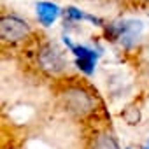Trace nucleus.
Returning a JSON list of instances; mask_svg holds the SVG:
<instances>
[{
    "instance_id": "0eeeda50",
    "label": "nucleus",
    "mask_w": 149,
    "mask_h": 149,
    "mask_svg": "<svg viewBox=\"0 0 149 149\" xmlns=\"http://www.w3.org/2000/svg\"><path fill=\"white\" fill-rule=\"evenodd\" d=\"M88 149H121L118 137L111 130H98L91 135Z\"/></svg>"
},
{
    "instance_id": "f257e3e1",
    "label": "nucleus",
    "mask_w": 149,
    "mask_h": 149,
    "mask_svg": "<svg viewBox=\"0 0 149 149\" xmlns=\"http://www.w3.org/2000/svg\"><path fill=\"white\" fill-rule=\"evenodd\" d=\"M61 102L63 107L77 118H88L97 111L98 100L95 93H91L83 84H68L61 91Z\"/></svg>"
},
{
    "instance_id": "7ed1b4c3",
    "label": "nucleus",
    "mask_w": 149,
    "mask_h": 149,
    "mask_svg": "<svg viewBox=\"0 0 149 149\" xmlns=\"http://www.w3.org/2000/svg\"><path fill=\"white\" fill-rule=\"evenodd\" d=\"M63 44L68 49V53L74 56V63H76L77 70L84 76H93L98 60H100V51L95 49L90 44H83V42H74L70 37L63 35Z\"/></svg>"
},
{
    "instance_id": "423d86ee",
    "label": "nucleus",
    "mask_w": 149,
    "mask_h": 149,
    "mask_svg": "<svg viewBox=\"0 0 149 149\" xmlns=\"http://www.w3.org/2000/svg\"><path fill=\"white\" fill-rule=\"evenodd\" d=\"M35 14H37V21L42 26H53L60 16H63V9L49 0H40L35 4Z\"/></svg>"
},
{
    "instance_id": "6e6552de",
    "label": "nucleus",
    "mask_w": 149,
    "mask_h": 149,
    "mask_svg": "<svg viewBox=\"0 0 149 149\" xmlns=\"http://www.w3.org/2000/svg\"><path fill=\"white\" fill-rule=\"evenodd\" d=\"M63 18H65V23H84V21H88V23H93V25L102 26V28L105 26V21L102 18L88 14L86 11H81V9L72 7V6L63 9Z\"/></svg>"
},
{
    "instance_id": "20e7f679",
    "label": "nucleus",
    "mask_w": 149,
    "mask_h": 149,
    "mask_svg": "<svg viewBox=\"0 0 149 149\" xmlns=\"http://www.w3.org/2000/svg\"><path fill=\"white\" fill-rule=\"evenodd\" d=\"M144 30L142 21L137 19H123V21H112L104 26V35L111 42H119L125 47H130L137 42Z\"/></svg>"
},
{
    "instance_id": "9b49d317",
    "label": "nucleus",
    "mask_w": 149,
    "mask_h": 149,
    "mask_svg": "<svg viewBox=\"0 0 149 149\" xmlns=\"http://www.w3.org/2000/svg\"><path fill=\"white\" fill-rule=\"evenodd\" d=\"M126 149H132V147H126Z\"/></svg>"
},
{
    "instance_id": "39448f33",
    "label": "nucleus",
    "mask_w": 149,
    "mask_h": 149,
    "mask_svg": "<svg viewBox=\"0 0 149 149\" xmlns=\"http://www.w3.org/2000/svg\"><path fill=\"white\" fill-rule=\"evenodd\" d=\"M32 35L30 23L18 14H4L0 18V37L4 44H19Z\"/></svg>"
},
{
    "instance_id": "f03ea898",
    "label": "nucleus",
    "mask_w": 149,
    "mask_h": 149,
    "mask_svg": "<svg viewBox=\"0 0 149 149\" xmlns=\"http://www.w3.org/2000/svg\"><path fill=\"white\" fill-rule=\"evenodd\" d=\"M37 65L47 76H61L68 67L65 51L56 42H42L37 49Z\"/></svg>"
},
{
    "instance_id": "1a4fd4ad",
    "label": "nucleus",
    "mask_w": 149,
    "mask_h": 149,
    "mask_svg": "<svg viewBox=\"0 0 149 149\" xmlns=\"http://www.w3.org/2000/svg\"><path fill=\"white\" fill-rule=\"evenodd\" d=\"M139 4H146V6H149V0H137Z\"/></svg>"
},
{
    "instance_id": "9d476101",
    "label": "nucleus",
    "mask_w": 149,
    "mask_h": 149,
    "mask_svg": "<svg viewBox=\"0 0 149 149\" xmlns=\"http://www.w3.org/2000/svg\"><path fill=\"white\" fill-rule=\"evenodd\" d=\"M142 149H149V139L146 140V144H144V147H142Z\"/></svg>"
}]
</instances>
